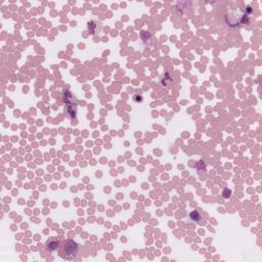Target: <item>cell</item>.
Wrapping results in <instances>:
<instances>
[{
  "label": "cell",
  "mask_w": 262,
  "mask_h": 262,
  "mask_svg": "<svg viewBox=\"0 0 262 262\" xmlns=\"http://www.w3.org/2000/svg\"><path fill=\"white\" fill-rule=\"evenodd\" d=\"M77 249H78V246H77V244L75 242L71 241V240L67 241V243H66V248H64V252H66L64 257L70 259V258H72L73 256H75L77 253Z\"/></svg>",
  "instance_id": "obj_1"
},
{
  "label": "cell",
  "mask_w": 262,
  "mask_h": 262,
  "mask_svg": "<svg viewBox=\"0 0 262 262\" xmlns=\"http://www.w3.org/2000/svg\"><path fill=\"white\" fill-rule=\"evenodd\" d=\"M58 247V242L56 241L55 239H49L48 241L46 242V248L48 249V250L50 251H54L56 250Z\"/></svg>",
  "instance_id": "obj_2"
},
{
  "label": "cell",
  "mask_w": 262,
  "mask_h": 262,
  "mask_svg": "<svg viewBox=\"0 0 262 262\" xmlns=\"http://www.w3.org/2000/svg\"><path fill=\"white\" fill-rule=\"evenodd\" d=\"M64 113L69 118H75L76 117V110L74 109V107H67L64 108Z\"/></svg>",
  "instance_id": "obj_3"
},
{
  "label": "cell",
  "mask_w": 262,
  "mask_h": 262,
  "mask_svg": "<svg viewBox=\"0 0 262 262\" xmlns=\"http://www.w3.org/2000/svg\"><path fill=\"white\" fill-rule=\"evenodd\" d=\"M64 102H67V104L70 102V101H75V102H76V99H75V96L72 95L71 92L67 91V92H64Z\"/></svg>",
  "instance_id": "obj_4"
},
{
  "label": "cell",
  "mask_w": 262,
  "mask_h": 262,
  "mask_svg": "<svg viewBox=\"0 0 262 262\" xmlns=\"http://www.w3.org/2000/svg\"><path fill=\"white\" fill-rule=\"evenodd\" d=\"M200 217H201V215H200V213H199V212L193 211L191 213V218L193 219V220H195V221L199 220V219H200Z\"/></svg>",
  "instance_id": "obj_5"
},
{
  "label": "cell",
  "mask_w": 262,
  "mask_h": 262,
  "mask_svg": "<svg viewBox=\"0 0 262 262\" xmlns=\"http://www.w3.org/2000/svg\"><path fill=\"white\" fill-rule=\"evenodd\" d=\"M230 193H231V191H230L229 189H225V191H223V197H224V198H229Z\"/></svg>",
  "instance_id": "obj_6"
}]
</instances>
